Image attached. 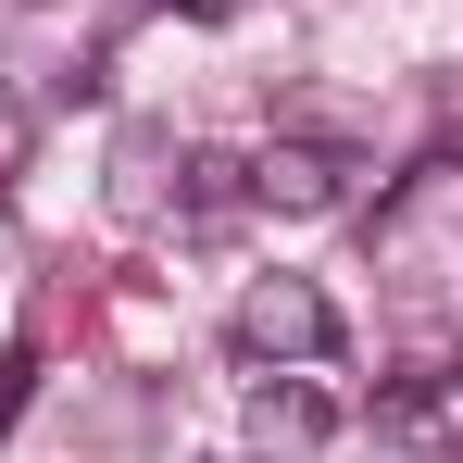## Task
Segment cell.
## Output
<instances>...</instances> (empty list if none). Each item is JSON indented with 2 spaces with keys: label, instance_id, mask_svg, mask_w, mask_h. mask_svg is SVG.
Masks as SVG:
<instances>
[{
  "label": "cell",
  "instance_id": "cell-1",
  "mask_svg": "<svg viewBox=\"0 0 463 463\" xmlns=\"http://www.w3.org/2000/svg\"><path fill=\"white\" fill-rule=\"evenodd\" d=\"M238 351H250V364H326V351H338V301H326L313 276H250Z\"/></svg>",
  "mask_w": 463,
  "mask_h": 463
},
{
  "label": "cell",
  "instance_id": "cell-2",
  "mask_svg": "<svg viewBox=\"0 0 463 463\" xmlns=\"http://www.w3.org/2000/svg\"><path fill=\"white\" fill-rule=\"evenodd\" d=\"M238 175H250L263 213H338V201H351V163H338V151H301V138H263Z\"/></svg>",
  "mask_w": 463,
  "mask_h": 463
},
{
  "label": "cell",
  "instance_id": "cell-3",
  "mask_svg": "<svg viewBox=\"0 0 463 463\" xmlns=\"http://www.w3.org/2000/svg\"><path fill=\"white\" fill-rule=\"evenodd\" d=\"M326 426H338V413H326V401H313L301 376H276V388H250V451H313V439H326Z\"/></svg>",
  "mask_w": 463,
  "mask_h": 463
},
{
  "label": "cell",
  "instance_id": "cell-4",
  "mask_svg": "<svg viewBox=\"0 0 463 463\" xmlns=\"http://www.w3.org/2000/svg\"><path fill=\"white\" fill-rule=\"evenodd\" d=\"M388 426H401V439H463V364L401 376V388H388Z\"/></svg>",
  "mask_w": 463,
  "mask_h": 463
},
{
  "label": "cell",
  "instance_id": "cell-5",
  "mask_svg": "<svg viewBox=\"0 0 463 463\" xmlns=\"http://www.w3.org/2000/svg\"><path fill=\"white\" fill-rule=\"evenodd\" d=\"M175 13H201V25H213V13H238V0H175Z\"/></svg>",
  "mask_w": 463,
  "mask_h": 463
}]
</instances>
